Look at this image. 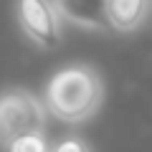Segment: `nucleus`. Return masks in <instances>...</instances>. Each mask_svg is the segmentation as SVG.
Wrapping results in <instances>:
<instances>
[{"instance_id":"obj_2","label":"nucleus","mask_w":152,"mask_h":152,"mask_svg":"<svg viewBox=\"0 0 152 152\" xmlns=\"http://www.w3.org/2000/svg\"><path fill=\"white\" fill-rule=\"evenodd\" d=\"M48 117L51 114L43 96L23 86L3 89L0 91V150H10V145L23 134H46Z\"/></svg>"},{"instance_id":"obj_4","label":"nucleus","mask_w":152,"mask_h":152,"mask_svg":"<svg viewBox=\"0 0 152 152\" xmlns=\"http://www.w3.org/2000/svg\"><path fill=\"white\" fill-rule=\"evenodd\" d=\"M107 3L109 0H56V8H58L61 18L69 20L71 26L107 33L112 31L107 18Z\"/></svg>"},{"instance_id":"obj_1","label":"nucleus","mask_w":152,"mask_h":152,"mask_svg":"<svg viewBox=\"0 0 152 152\" xmlns=\"http://www.w3.org/2000/svg\"><path fill=\"white\" fill-rule=\"evenodd\" d=\"M41 96L48 107V114L56 122L79 127L91 122L99 114L104 99H107V89H104L102 74L94 66L69 64L53 71Z\"/></svg>"},{"instance_id":"obj_5","label":"nucleus","mask_w":152,"mask_h":152,"mask_svg":"<svg viewBox=\"0 0 152 152\" xmlns=\"http://www.w3.org/2000/svg\"><path fill=\"white\" fill-rule=\"evenodd\" d=\"M152 0H109L107 18L114 33H134L150 18Z\"/></svg>"},{"instance_id":"obj_3","label":"nucleus","mask_w":152,"mask_h":152,"mask_svg":"<svg viewBox=\"0 0 152 152\" xmlns=\"http://www.w3.org/2000/svg\"><path fill=\"white\" fill-rule=\"evenodd\" d=\"M15 20L20 33L38 48H56L64 38L56 0H15Z\"/></svg>"},{"instance_id":"obj_7","label":"nucleus","mask_w":152,"mask_h":152,"mask_svg":"<svg viewBox=\"0 0 152 152\" xmlns=\"http://www.w3.org/2000/svg\"><path fill=\"white\" fill-rule=\"evenodd\" d=\"M56 152H86L91 150V145H89L86 140H76V137H66V140L56 142V145H51Z\"/></svg>"},{"instance_id":"obj_6","label":"nucleus","mask_w":152,"mask_h":152,"mask_svg":"<svg viewBox=\"0 0 152 152\" xmlns=\"http://www.w3.org/2000/svg\"><path fill=\"white\" fill-rule=\"evenodd\" d=\"M48 147L51 145L46 140V134H23L10 145V150L13 152H46Z\"/></svg>"}]
</instances>
